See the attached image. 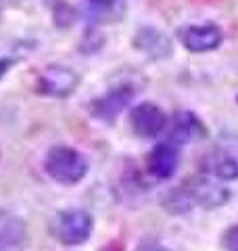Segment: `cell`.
I'll use <instances>...</instances> for the list:
<instances>
[{"label":"cell","mask_w":238,"mask_h":251,"mask_svg":"<svg viewBox=\"0 0 238 251\" xmlns=\"http://www.w3.org/2000/svg\"><path fill=\"white\" fill-rule=\"evenodd\" d=\"M207 136V128H205L203 120L192 111H176L171 117V140H180V143H190V140H201Z\"/></svg>","instance_id":"obj_10"},{"label":"cell","mask_w":238,"mask_h":251,"mask_svg":"<svg viewBox=\"0 0 238 251\" xmlns=\"http://www.w3.org/2000/svg\"><path fill=\"white\" fill-rule=\"evenodd\" d=\"M224 247L228 251H238V224L230 226L224 232Z\"/></svg>","instance_id":"obj_14"},{"label":"cell","mask_w":238,"mask_h":251,"mask_svg":"<svg viewBox=\"0 0 238 251\" xmlns=\"http://www.w3.org/2000/svg\"><path fill=\"white\" fill-rule=\"evenodd\" d=\"M182 186H184L186 193L190 195L194 207L215 209V207H221L224 203L230 201L228 188H224L221 184L213 182L211 178H205V176H190L188 180L182 182Z\"/></svg>","instance_id":"obj_5"},{"label":"cell","mask_w":238,"mask_h":251,"mask_svg":"<svg viewBox=\"0 0 238 251\" xmlns=\"http://www.w3.org/2000/svg\"><path fill=\"white\" fill-rule=\"evenodd\" d=\"M13 59H0V77H2L4 75V72H6V69H9L11 65H13Z\"/></svg>","instance_id":"obj_16"},{"label":"cell","mask_w":238,"mask_h":251,"mask_svg":"<svg viewBox=\"0 0 238 251\" xmlns=\"http://www.w3.org/2000/svg\"><path fill=\"white\" fill-rule=\"evenodd\" d=\"M86 2L98 21H121L128 11V0H86Z\"/></svg>","instance_id":"obj_13"},{"label":"cell","mask_w":238,"mask_h":251,"mask_svg":"<svg viewBox=\"0 0 238 251\" xmlns=\"http://www.w3.org/2000/svg\"><path fill=\"white\" fill-rule=\"evenodd\" d=\"M138 94V86L132 82H121L115 88L107 90L102 97L90 100V115L96 120L111 124L117 120V115L132 103V99Z\"/></svg>","instance_id":"obj_3"},{"label":"cell","mask_w":238,"mask_h":251,"mask_svg":"<svg viewBox=\"0 0 238 251\" xmlns=\"http://www.w3.org/2000/svg\"><path fill=\"white\" fill-rule=\"evenodd\" d=\"M180 42L188 52L203 54L211 52L224 42V31L217 23H198V25H186L180 29Z\"/></svg>","instance_id":"obj_6"},{"label":"cell","mask_w":238,"mask_h":251,"mask_svg":"<svg viewBox=\"0 0 238 251\" xmlns=\"http://www.w3.org/2000/svg\"><path fill=\"white\" fill-rule=\"evenodd\" d=\"M203 172L211 178L226 182V180H238V161L232 155L224 151H213L205 155L203 159Z\"/></svg>","instance_id":"obj_11"},{"label":"cell","mask_w":238,"mask_h":251,"mask_svg":"<svg viewBox=\"0 0 238 251\" xmlns=\"http://www.w3.org/2000/svg\"><path fill=\"white\" fill-rule=\"evenodd\" d=\"M236 100H238V99H236Z\"/></svg>","instance_id":"obj_17"},{"label":"cell","mask_w":238,"mask_h":251,"mask_svg":"<svg viewBox=\"0 0 238 251\" xmlns=\"http://www.w3.org/2000/svg\"><path fill=\"white\" fill-rule=\"evenodd\" d=\"M132 44L138 52H142L150 61H165L171 57L173 42L165 31L153 25H142L132 38Z\"/></svg>","instance_id":"obj_8"},{"label":"cell","mask_w":238,"mask_h":251,"mask_svg":"<svg viewBox=\"0 0 238 251\" xmlns=\"http://www.w3.org/2000/svg\"><path fill=\"white\" fill-rule=\"evenodd\" d=\"M178 147L173 143H159L153 147V151L148 153V172L159 180H167L176 174L178 170Z\"/></svg>","instance_id":"obj_9"},{"label":"cell","mask_w":238,"mask_h":251,"mask_svg":"<svg viewBox=\"0 0 238 251\" xmlns=\"http://www.w3.org/2000/svg\"><path fill=\"white\" fill-rule=\"evenodd\" d=\"M82 84V77L75 69L67 65H46L38 75V92L54 99H67L71 97L77 86Z\"/></svg>","instance_id":"obj_4"},{"label":"cell","mask_w":238,"mask_h":251,"mask_svg":"<svg viewBox=\"0 0 238 251\" xmlns=\"http://www.w3.org/2000/svg\"><path fill=\"white\" fill-rule=\"evenodd\" d=\"M136 251H169L167 247H163L161 243H157L153 239H144V241H140V245Z\"/></svg>","instance_id":"obj_15"},{"label":"cell","mask_w":238,"mask_h":251,"mask_svg":"<svg viewBox=\"0 0 238 251\" xmlns=\"http://www.w3.org/2000/svg\"><path fill=\"white\" fill-rule=\"evenodd\" d=\"M167 126V115L157 103H140L130 111V128L140 138H155Z\"/></svg>","instance_id":"obj_7"},{"label":"cell","mask_w":238,"mask_h":251,"mask_svg":"<svg viewBox=\"0 0 238 251\" xmlns=\"http://www.w3.org/2000/svg\"><path fill=\"white\" fill-rule=\"evenodd\" d=\"M44 170L54 182L63 186H75L88 174V159L73 147L54 145L44 157Z\"/></svg>","instance_id":"obj_1"},{"label":"cell","mask_w":238,"mask_h":251,"mask_svg":"<svg viewBox=\"0 0 238 251\" xmlns=\"http://www.w3.org/2000/svg\"><path fill=\"white\" fill-rule=\"evenodd\" d=\"M27 243V226L21 218L9 216L0 222V251H23Z\"/></svg>","instance_id":"obj_12"},{"label":"cell","mask_w":238,"mask_h":251,"mask_svg":"<svg viewBox=\"0 0 238 251\" xmlns=\"http://www.w3.org/2000/svg\"><path fill=\"white\" fill-rule=\"evenodd\" d=\"M92 216L84 209L59 211L50 222V230L63 245H82L92 234Z\"/></svg>","instance_id":"obj_2"}]
</instances>
